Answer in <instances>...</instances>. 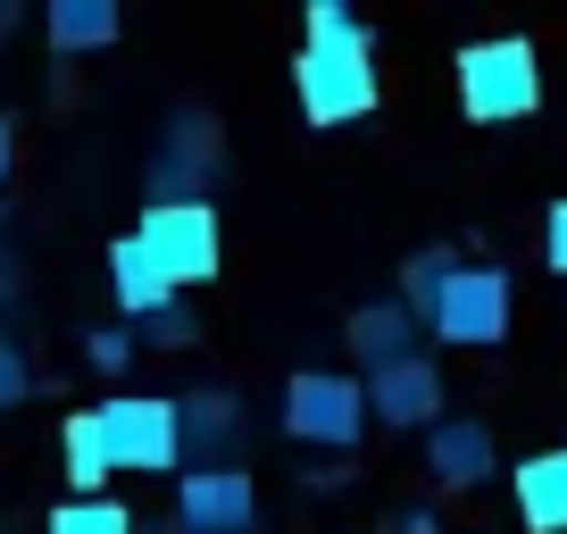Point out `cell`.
<instances>
[{
	"instance_id": "1",
	"label": "cell",
	"mask_w": 567,
	"mask_h": 534,
	"mask_svg": "<svg viewBox=\"0 0 567 534\" xmlns=\"http://www.w3.org/2000/svg\"><path fill=\"white\" fill-rule=\"evenodd\" d=\"M292 92H301L309 125H359L375 109V42L342 0H309V42L292 59Z\"/></svg>"
},
{
	"instance_id": "2",
	"label": "cell",
	"mask_w": 567,
	"mask_h": 534,
	"mask_svg": "<svg viewBox=\"0 0 567 534\" xmlns=\"http://www.w3.org/2000/svg\"><path fill=\"white\" fill-rule=\"evenodd\" d=\"M460 109L476 125H517L543 109V59L526 34H493L460 51Z\"/></svg>"
},
{
	"instance_id": "3",
	"label": "cell",
	"mask_w": 567,
	"mask_h": 534,
	"mask_svg": "<svg viewBox=\"0 0 567 534\" xmlns=\"http://www.w3.org/2000/svg\"><path fill=\"white\" fill-rule=\"evenodd\" d=\"M134 243L151 250V267H159L176 292L209 285L217 267H226V226H217L209 201H151L134 226Z\"/></svg>"
},
{
	"instance_id": "4",
	"label": "cell",
	"mask_w": 567,
	"mask_h": 534,
	"mask_svg": "<svg viewBox=\"0 0 567 534\" xmlns=\"http://www.w3.org/2000/svg\"><path fill=\"white\" fill-rule=\"evenodd\" d=\"M92 418H101L109 468H125V476H176L184 468V418L167 392H117Z\"/></svg>"
},
{
	"instance_id": "5",
	"label": "cell",
	"mask_w": 567,
	"mask_h": 534,
	"mask_svg": "<svg viewBox=\"0 0 567 534\" xmlns=\"http://www.w3.org/2000/svg\"><path fill=\"white\" fill-rule=\"evenodd\" d=\"M509 318H517V285L509 267H451L443 301L425 309V335L434 342H460V351H493V342H509Z\"/></svg>"
},
{
	"instance_id": "6",
	"label": "cell",
	"mask_w": 567,
	"mask_h": 534,
	"mask_svg": "<svg viewBox=\"0 0 567 534\" xmlns=\"http://www.w3.org/2000/svg\"><path fill=\"white\" fill-rule=\"evenodd\" d=\"M284 434L292 443H326V451H351L368 434V376H342V368H301L284 384Z\"/></svg>"
},
{
	"instance_id": "7",
	"label": "cell",
	"mask_w": 567,
	"mask_h": 534,
	"mask_svg": "<svg viewBox=\"0 0 567 534\" xmlns=\"http://www.w3.org/2000/svg\"><path fill=\"white\" fill-rule=\"evenodd\" d=\"M176 526L184 534H250L259 526V484H250V468H184Z\"/></svg>"
},
{
	"instance_id": "8",
	"label": "cell",
	"mask_w": 567,
	"mask_h": 534,
	"mask_svg": "<svg viewBox=\"0 0 567 534\" xmlns=\"http://www.w3.org/2000/svg\"><path fill=\"white\" fill-rule=\"evenodd\" d=\"M368 418H384V427H443V368L425 351L375 368L368 376Z\"/></svg>"
},
{
	"instance_id": "9",
	"label": "cell",
	"mask_w": 567,
	"mask_h": 534,
	"mask_svg": "<svg viewBox=\"0 0 567 534\" xmlns=\"http://www.w3.org/2000/svg\"><path fill=\"white\" fill-rule=\"evenodd\" d=\"M209 167H217V125L193 109V117L167 125V151L151 160V201H200Z\"/></svg>"
},
{
	"instance_id": "10",
	"label": "cell",
	"mask_w": 567,
	"mask_h": 534,
	"mask_svg": "<svg viewBox=\"0 0 567 534\" xmlns=\"http://www.w3.org/2000/svg\"><path fill=\"white\" fill-rule=\"evenodd\" d=\"M425 468H434V484H443V493L484 484V476L501 468L493 427H476V418H443V427H425Z\"/></svg>"
},
{
	"instance_id": "11",
	"label": "cell",
	"mask_w": 567,
	"mask_h": 534,
	"mask_svg": "<svg viewBox=\"0 0 567 534\" xmlns=\"http://www.w3.org/2000/svg\"><path fill=\"white\" fill-rule=\"evenodd\" d=\"M509 501H517V526H526V534H567V443L517 460Z\"/></svg>"
},
{
	"instance_id": "12",
	"label": "cell",
	"mask_w": 567,
	"mask_h": 534,
	"mask_svg": "<svg viewBox=\"0 0 567 534\" xmlns=\"http://www.w3.org/2000/svg\"><path fill=\"white\" fill-rule=\"evenodd\" d=\"M342 342H351L359 368H392V359H417V318H409L401 301H359L351 326H342Z\"/></svg>"
},
{
	"instance_id": "13",
	"label": "cell",
	"mask_w": 567,
	"mask_h": 534,
	"mask_svg": "<svg viewBox=\"0 0 567 534\" xmlns=\"http://www.w3.org/2000/svg\"><path fill=\"white\" fill-rule=\"evenodd\" d=\"M109 285H117V309H125V318H159L167 301H184L159 267H151V250H142L134 234H117V243H109Z\"/></svg>"
},
{
	"instance_id": "14",
	"label": "cell",
	"mask_w": 567,
	"mask_h": 534,
	"mask_svg": "<svg viewBox=\"0 0 567 534\" xmlns=\"http://www.w3.org/2000/svg\"><path fill=\"white\" fill-rule=\"evenodd\" d=\"M176 418H184V460H200V468H234V460H226V443H234V427H243V401H234V392H193Z\"/></svg>"
},
{
	"instance_id": "15",
	"label": "cell",
	"mask_w": 567,
	"mask_h": 534,
	"mask_svg": "<svg viewBox=\"0 0 567 534\" xmlns=\"http://www.w3.org/2000/svg\"><path fill=\"white\" fill-rule=\"evenodd\" d=\"M125 34L117 0H51V51H109V42Z\"/></svg>"
},
{
	"instance_id": "16",
	"label": "cell",
	"mask_w": 567,
	"mask_h": 534,
	"mask_svg": "<svg viewBox=\"0 0 567 534\" xmlns=\"http://www.w3.org/2000/svg\"><path fill=\"white\" fill-rule=\"evenodd\" d=\"M59 460H68L75 501H101V484L117 476V468H109V443H101V418H92V410L68 418V434H59Z\"/></svg>"
},
{
	"instance_id": "17",
	"label": "cell",
	"mask_w": 567,
	"mask_h": 534,
	"mask_svg": "<svg viewBox=\"0 0 567 534\" xmlns=\"http://www.w3.org/2000/svg\"><path fill=\"white\" fill-rule=\"evenodd\" d=\"M451 267H460V250H443V243H425V250H409V267H401V292H392V301H401L409 318L425 326V309L443 301V285H451Z\"/></svg>"
},
{
	"instance_id": "18",
	"label": "cell",
	"mask_w": 567,
	"mask_h": 534,
	"mask_svg": "<svg viewBox=\"0 0 567 534\" xmlns=\"http://www.w3.org/2000/svg\"><path fill=\"white\" fill-rule=\"evenodd\" d=\"M51 534H134V517H125L109 493H101V501H75V493H68V501L51 510Z\"/></svg>"
},
{
	"instance_id": "19",
	"label": "cell",
	"mask_w": 567,
	"mask_h": 534,
	"mask_svg": "<svg viewBox=\"0 0 567 534\" xmlns=\"http://www.w3.org/2000/svg\"><path fill=\"white\" fill-rule=\"evenodd\" d=\"M84 359H92L101 376H125V359H134V335H125V326H101V335L84 342Z\"/></svg>"
},
{
	"instance_id": "20",
	"label": "cell",
	"mask_w": 567,
	"mask_h": 534,
	"mask_svg": "<svg viewBox=\"0 0 567 534\" xmlns=\"http://www.w3.org/2000/svg\"><path fill=\"white\" fill-rule=\"evenodd\" d=\"M142 326H151V342H167V351H184V342L200 335V326H193V309H184V301H167L159 318H142Z\"/></svg>"
},
{
	"instance_id": "21",
	"label": "cell",
	"mask_w": 567,
	"mask_h": 534,
	"mask_svg": "<svg viewBox=\"0 0 567 534\" xmlns=\"http://www.w3.org/2000/svg\"><path fill=\"white\" fill-rule=\"evenodd\" d=\"M25 392H34V376H25V351H18V342H0V410H18Z\"/></svg>"
},
{
	"instance_id": "22",
	"label": "cell",
	"mask_w": 567,
	"mask_h": 534,
	"mask_svg": "<svg viewBox=\"0 0 567 534\" xmlns=\"http://www.w3.org/2000/svg\"><path fill=\"white\" fill-rule=\"evenodd\" d=\"M543 259H550V276H567V201H550V217H543Z\"/></svg>"
},
{
	"instance_id": "23",
	"label": "cell",
	"mask_w": 567,
	"mask_h": 534,
	"mask_svg": "<svg viewBox=\"0 0 567 534\" xmlns=\"http://www.w3.org/2000/svg\"><path fill=\"white\" fill-rule=\"evenodd\" d=\"M9 167H18V134H9V117H0V184H9Z\"/></svg>"
},
{
	"instance_id": "24",
	"label": "cell",
	"mask_w": 567,
	"mask_h": 534,
	"mask_svg": "<svg viewBox=\"0 0 567 534\" xmlns=\"http://www.w3.org/2000/svg\"><path fill=\"white\" fill-rule=\"evenodd\" d=\"M401 534H443V526H434L425 510H409V517H401Z\"/></svg>"
},
{
	"instance_id": "25",
	"label": "cell",
	"mask_w": 567,
	"mask_h": 534,
	"mask_svg": "<svg viewBox=\"0 0 567 534\" xmlns=\"http://www.w3.org/2000/svg\"><path fill=\"white\" fill-rule=\"evenodd\" d=\"M9 25H18V9H0V34H9Z\"/></svg>"
}]
</instances>
